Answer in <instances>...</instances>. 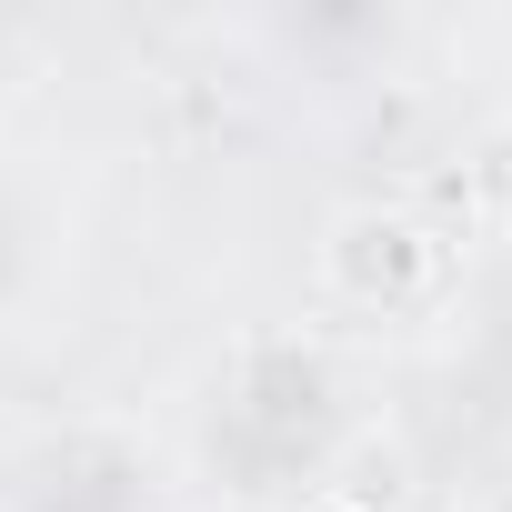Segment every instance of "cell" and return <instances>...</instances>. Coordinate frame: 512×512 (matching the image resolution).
Instances as JSON below:
<instances>
[{"mask_svg":"<svg viewBox=\"0 0 512 512\" xmlns=\"http://www.w3.org/2000/svg\"><path fill=\"white\" fill-rule=\"evenodd\" d=\"M332 432H342V382H332V362H322L312 342H292V332L241 342L231 372H221V392H211V422H201L211 462H221L241 492H272V482H292V472H322Z\"/></svg>","mask_w":512,"mask_h":512,"instance_id":"6da1fadb","label":"cell"},{"mask_svg":"<svg viewBox=\"0 0 512 512\" xmlns=\"http://www.w3.org/2000/svg\"><path fill=\"white\" fill-rule=\"evenodd\" d=\"M502 512H512V482H502Z\"/></svg>","mask_w":512,"mask_h":512,"instance_id":"277c9868","label":"cell"},{"mask_svg":"<svg viewBox=\"0 0 512 512\" xmlns=\"http://www.w3.org/2000/svg\"><path fill=\"white\" fill-rule=\"evenodd\" d=\"M312 272H322V292L352 302V312H422V302L442 292V241H432V221H412V211H392V201H352V211L322 221Z\"/></svg>","mask_w":512,"mask_h":512,"instance_id":"7a4b0ae2","label":"cell"},{"mask_svg":"<svg viewBox=\"0 0 512 512\" xmlns=\"http://www.w3.org/2000/svg\"><path fill=\"white\" fill-rule=\"evenodd\" d=\"M41 272H51V231H41V211L11 181H0V322L41 292Z\"/></svg>","mask_w":512,"mask_h":512,"instance_id":"3957f363","label":"cell"}]
</instances>
